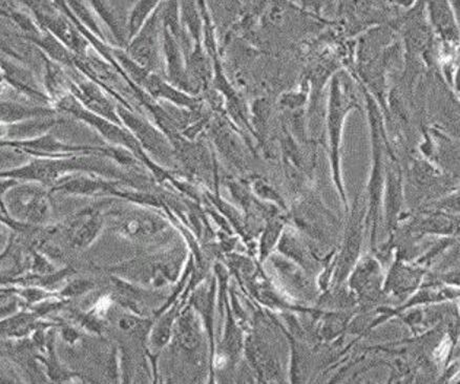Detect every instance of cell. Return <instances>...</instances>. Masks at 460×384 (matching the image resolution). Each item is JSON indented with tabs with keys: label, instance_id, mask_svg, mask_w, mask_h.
<instances>
[{
	"label": "cell",
	"instance_id": "cell-8",
	"mask_svg": "<svg viewBox=\"0 0 460 384\" xmlns=\"http://www.w3.org/2000/svg\"><path fill=\"white\" fill-rule=\"evenodd\" d=\"M52 123L53 122L48 121V120L29 122V123L22 124L20 126H15L11 130V134H13V137L35 136L36 134H41V132H46Z\"/></svg>",
	"mask_w": 460,
	"mask_h": 384
},
{
	"label": "cell",
	"instance_id": "cell-10",
	"mask_svg": "<svg viewBox=\"0 0 460 384\" xmlns=\"http://www.w3.org/2000/svg\"><path fill=\"white\" fill-rule=\"evenodd\" d=\"M86 289H88V282H74L65 290V293L69 295L78 294L79 292H83Z\"/></svg>",
	"mask_w": 460,
	"mask_h": 384
},
{
	"label": "cell",
	"instance_id": "cell-7",
	"mask_svg": "<svg viewBox=\"0 0 460 384\" xmlns=\"http://www.w3.org/2000/svg\"><path fill=\"white\" fill-rule=\"evenodd\" d=\"M159 2L141 1L137 4L128 18V37L133 38L138 35L139 32L144 27L145 20H149V15L155 10Z\"/></svg>",
	"mask_w": 460,
	"mask_h": 384
},
{
	"label": "cell",
	"instance_id": "cell-9",
	"mask_svg": "<svg viewBox=\"0 0 460 384\" xmlns=\"http://www.w3.org/2000/svg\"><path fill=\"white\" fill-rule=\"evenodd\" d=\"M46 111L40 109H25V107H19L14 104L2 105V119L6 121H12V120L21 119L25 117H33L36 115H43Z\"/></svg>",
	"mask_w": 460,
	"mask_h": 384
},
{
	"label": "cell",
	"instance_id": "cell-2",
	"mask_svg": "<svg viewBox=\"0 0 460 384\" xmlns=\"http://www.w3.org/2000/svg\"><path fill=\"white\" fill-rule=\"evenodd\" d=\"M158 12L149 17L144 27L136 36V39L130 46V54L133 59H136L141 67H153L157 60V50H156V41H157Z\"/></svg>",
	"mask_w": 460,
	"mask_h": 384
},
{
	"label": "cell",
	"instance_id": "cell-3",
	"mask_svg": "<svg viewBox=\"0 0 460 384\" xmlns=\"http://www.w3.org/2000/svg\"><path fill=\"white\" fill-rule=\"evenodd\" d=\"M102 227V217L96 211H86L69 225V238L77 247H86L93 242Z\"/></svg>",
	"mask_w": 460,
	"mask_h": 384
},
{
	"label": "cell",
	"instance_id": "cell-6",
	"mask_svg": "<svg viewBox=\"0 0 460 384\" xmlns=\"http://www.w3.org/2000/svg\"><path fill=\"white\" fill-rule=\"evenodd\" d=\"M46 19V23L48 27L53 29L56 35H58L65 43L69 44L71 48H75L76 50H82L84 48V42L80 39L79 36L74 31L67 21L65 19L53 18V17H44Z\"/></svg>",
	"mask_w": 460,
	"mask_h": 384
},
{
	"label": "cell",
	"instance_id": "cell-4",
	"mask_svg": "<svg viewBox=\"0 0 460 384\" xmlns=\"http://www.w3.org/2000/svg\"><path fill=\"white\" fill-rule=\"evenodd\" d=\"M119 227L122 232L128 235L147 238L163 229V223L154 215L133 212L124 215Z\"/></svg>",
	"mask_w": 460,
	"mask_h": 384
},
{
	"label": "cell",
	"instance_id": "cell-1",
	"mask_svg": "<svg viewBox=\"0 0 460 384\" xmlns=\"http://www.w3.org/2000/svg\"><path fill=\"white\" fill-rule=\"evenodd\" d=\"M4 203L15 219L25 223L37 225L50 217L48 193L36 185H20L4 191Z\"/></svg>",
	"mask_w": 460,
	"mask_h": 384
},
{
	"label": "cell",
	"instance_id": "cell-5",
	"mask_svg": "<svg viewBox=\"0 0 460 384\" xmlns=\"http://www.w3.org/2000/svg\"><path fill=\"white\" fill-rule=\"evenodd\" d=\"M76 92H80V97L82 100L95 111L104 115L105 117L111 118L114 121H117V118L114 115L113 109L111 105L107 102V99L101 95L99 90H97L94 86L88 85V83L76 88Z\"/></svg>",
	"mask_w": 460,
	"mask_h": 384
},
{
	"label": "cell",
	"instance_id": "cell-11",
	"mask_svg": "<svg viewBox=\"0 0 460 384\" xmlns=\"http://www.w3.org/2000/svg\"><path fill=\"white\" fill-rule=\"evenodd\" d=\"M449 348H450V341H447L446 343H444L440 345V350H438V353H436V355H438V357L440 358V359L446 357L447 352L449 351Z\"/></svg>",
	"mask_w": 460,
	"mask_h": 384
}]
</instances>
